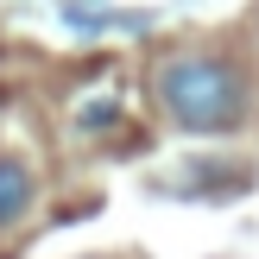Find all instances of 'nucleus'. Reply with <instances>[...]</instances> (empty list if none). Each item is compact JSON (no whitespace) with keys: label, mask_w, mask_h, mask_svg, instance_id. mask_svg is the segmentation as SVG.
<instances>
[{"label":"nucleus","mask_w":259,"mask_h":259,"mask_svg":"<svg viewBox=\"0 0 259 259\" xmlns=\"http://www.w3.org/2000/svg\"><path fill=\"white\" fill-rule=\"evenodd\" d=\"M158 108L184 133H234L247 120V76L222 57H171L158 70Z\"/></svg>","instance_id":"1"},{"label":"nucleus","mask_w":259,"mask_h":259,"mask_svg":"<svg viewBox=\"0 0 259 259\" xmlns=\"http://www.w3.org/2000/svg\"><path fill=\"white\" fill-rule=\"evenodd\" d=\"M32 196H38L32 171H25L19 158H0V228L25 222V209H32Z\"/></svg>","instance_id":"2"},{"label":"nucleus","mask_w":259,"mask_h":259,"mask_svg":"<svg viewBox=\"0 0 259 259\" xmlns=\"http://www.w3.org/2000/svg\"><path fill=\"white\" fill-rule=\"evenodd\" d=\"M114 114H120L114 101H89V108H82V126H89V133H101V126H114Z\"/></svg>","instance_id":"3"}]
</instances>
